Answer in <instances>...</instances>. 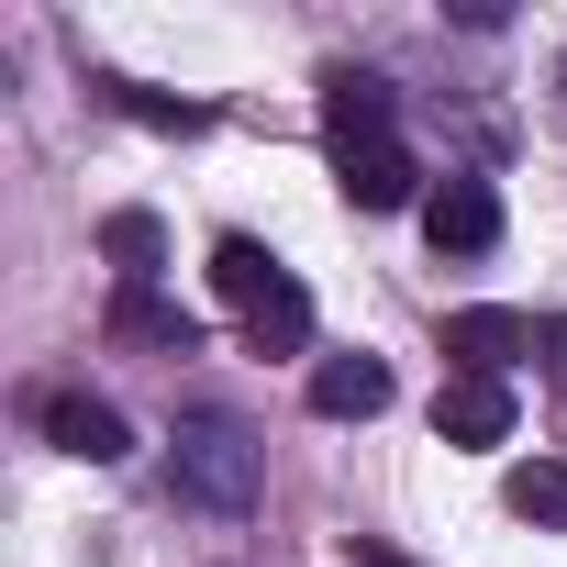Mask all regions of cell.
Listing matches in <instances>:
<instances>
[{"mask_svg": "<svg viewBox=\"0 0 567 567\" xmlns=\"http://www.w3.org/2000/svg\"><path fill=\"white\" fill-rule=\"evenodd\" d=\"M423 234H434V256H489L501 245V189L489 178H445L423 200Z\"/></svg>", "mask_w": 567, "mask_h": 567, "instance_id": "cell-4", "label": "cell"}, {"mask_svg": "<svg viewBox=\"0 0 567 567\" xmlns=\"http://www.w3.org/2000/svg\"><path fill=\"white\" fill-rule=\"evenodd\" d=\"M112 101H123L134 123H156V134H200V123H212L200 101H167V90H134V79H112Z\"/></svg>", "mask_w": 567, "mask_h": 567, "instance_id": "cell-14", "label": "cell"}, {"mask_svg": "<svg viewBox=\"0 0 567 567\" xmlns=\"http://www.w3.org/2000/svg\"><path fill=\"white\" fill-rule=\"evenodd\" d=\"M312 412H323V423L390 412V368H379V357H323V368H312Z\"/></svg>", "mask_w": 567, "mask_h": 567, "instance_id": "cell-9", "label": "cell"}, {"mask_svg": "<svg viewBox=\"0 0 567 567\" xmlns=\"http://www.w3.org/2000/svg\"><path fill=\"white\" fill-rule=\"evenodd\" d=\"M34 423H45V445L79 456V467H123V456H134V423H123L101 390H34Z\"/></svg>", "mask_w": 567, "mask_h": 567, "instance_id": "cell-2", "label": "cell"}, {"mask_svg": "<svg viewBox=\"0 0 567 567\" xmlns=\"http://www.w3.org/2000/svg\"><path fill=\"white\" fill-rule=\"evenodd\" d=\"M167 478H178V501H200V512H256V489H267V445H256L245 423L200 412V423L167 434Z\"/></svg>", "mask_w": 567, "mask_h": 567, "instance_id": "cell-1", "label": "cell"}, {"mask_svg": "<svg viewBox=\"0 0 567 567\" xmlns=\"http://www.w3.org/2000/svg\"><path fill=\"white\" fill-rule=\"evenodd\" d=\"M501 501H512L523 523H556V534H567V456H523V467L501 478Z\"/></svg>", "mask_w": 567, "mask_h": 567, "instance_id": "cell-12", "label": "cell"}, {"mask_svg": "<svg viewBox=\"0 0 567 567\" xmlns=\"http://www.w3.org/2000/svg\"><path fill=\"white\" fill-rule=\"evenodd\" d=\"M545 346V323L534 312H501V301H467V312H445V357L467 368V379H501L512 357H534Z\"/></svg>", "mask_w": 567, "mask_h": 567, "instance_id": "cell-3", "label": "cell"}, {"mask_svg": "<svg viewBox=\"0 0 567 567\" xmlns=\"http://www.w3.org/2000/svg\"><path fill=\"white\" fill-rule=\"evenodd\" d=\"M434 434L445 445H501L512 434V379H445V401H434Z\"/></svg>", "mask_w": 567, "mask_h": 567, "instance_id": "cell-7", "label": "cell"}, {"mask_svg": "<svg viewBox=\"0 0 567 567\" xmlns=\"http://www.w3.org/2000/svg\"><path fill=\"white\" fill-rule=\"evenodd\" d=\"M212 290H223V301H234V312L256 323V312H267L278 290H290V267H278V256H267L256 234H223V245H212Z\"/></svg>", "mask_w": 567, "mask_h": 567, "instance_id": "cell-8", "label": "cell"}, {"mask_svg": "<svg viewBox=\"0 0 567 567\" xmlns=\"http://www.w3.org/2000/svg\"><path fill=\"white\" fill-rule=\"evenodd\" d=\"M112 346H156V357H189V346H200V323H189L178 301H156V290H123V301H112Z\"/></svg>", "mask_w": 567, "mask_h": 567, "instance_id": "cell-10", "label": "cell"}, {"mask_svg": "<svg viewBox=\"0 0 567 567\" xmlns=\"http://www.w3.org/2000/svg\"><path fill=\"white\" fill-rule=\"evenodd\" d=\"M379 134H401L390 79H379V68H334V79H323V145H379Z\"/></svg>", "mask_w": 567, "mask_h": 567, "instance_id": "cell-5", "label": "cell"}, {"mask_svg": "<svg viewBox=\"0 0 567 567\" xmlns=\"http://www.w3.org/2000/svg\"><path fill=\"white\" fill-rule=\"evenodd\" d=\"M357 567H412V556L401 545H357Z\"/></svg>", "mask_w": 567, "mask_h": 567, "instance_id": "cell-15", "label": "cell"}, {"mask_svg": "<svg viewBox=\"0 0 567 567\" xmlns=\"http://www.w3.org/2000/svg\"><path fill=\"white\" fill-rule=\"evenodd\" d=\"M245 346H256V357H301V346H312V290H301V278H290V290H278V301L245 323Z\"/></svg>", "mask_w": 567, "mask_h": 567, "instance_id": "cell-13", "label": "cell"}, {"mask_svg": "<svg viewBox=\"0 0 567 567\" xmlns=\"http://www.w3.org/2000/svg\"><path fill=\"white\" fill-rule=\"evenodd\" d=\"M556 90H567V56H556Z\"/></svg>", "mask_w": 567, "mask_h": 567, "instance_id": "cell-16", "label": "cell"}, {"mask_svg": "<svg viewBox=\"0 0 567 567\" xmlns=\"http://www.w3.org/2000/svg\"><path fill=\"white\" fill-rule=\"evenodd\" d=\"M334 178H346V200H357V212H401L423 167H412V145H401V134H379V145H334Z\"/></svg>", "mask_w": 567, "mask_h": 567, "instance_id": "cell-6", "label": "cell"}, {"mask_svg": "<svg viewBox=\"0 0 567 567\" xmlns=\"http://www.w3.org/2000/svg\"><path fill=\"white\" fill-rule=\"evenodd\" d=\"M101 256L123 267V290H145L156 256H167V223H156V212H112V223H101Z\"/></svg>", "mask_w": 567, "mask_h": 567, "instance_id": "cell-11", "label": "cell"}]
</instances>
